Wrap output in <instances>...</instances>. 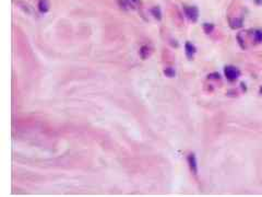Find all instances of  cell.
<instances>
[{
    "mask_svg": "<svg viewBox=\"0 0 262 197\" xmlns=\"http://www.w3.org/2000/svg\"><path fill=\"white\" fill-rule=\"evenodd\" d=\"M188 163H189V168L191 170V172L195 175L198 174V164H197V159H196V155L193 153H190L188 155Z\"/></svg>",
    "mask_w": 262,
    "mask_h": 197,
    "instance_id": "cell-3",
    "label": "cell"
},
{
    "mask_svg": "<svg viewBox=\"0 0 262 197\" xmlns=\"http://www.w3.org/2000/svg\"><path fill=\"white\" fill-rule=\"evenodd\" d=\"M184 10L186 16H188V19H190L192 22L197 21L198 16H199V11H198V9L196 7H185Z\"/></svg>",
    "mask_w": 262,
    "mask_h": 197,
    "instance_id": "cell-2",
    "label": "cell"
},
{
    "mask_svg": "<svg viewBox=\"0 0 262 197\" xmlns=\"http://www.w3.org/2000/svg\"><path fill=\"white\" fill-rule=\"evenodd\" d=\"M224 74H225L226 78L228 79L229 81H235V80L238 79L240 72H239L238 69L233 67V66H226L225 69H224Z\"/></svg>",
    "mask_w": 262,
    "mask_h": 197,
    "instance_id": "cell-1",
    "label": "cell"
},
{
    "mask_svg": "<svg viewBox=\"0 0 262 197\" xmlns=\"http://www.w3.org/2000/svg\"><path fill=\"white\" fill-rule=\"evenodd\" d=\"M185 50H186V55H187V57L189 58V59H192L197 49H196L195 45L191 44V43H189V42H187L186 43V45H185Z\"/></svg>",
    "mask_w": 262,
    "mask_h": 197,
    "instance_id": "cell-4",
    "label": "cell"
},
{
    "mask_svg": "<svg viewBox=\"0 0 262 197\" xmlns=\"http://www.w3.org/2000/svg\"><path fill=\"white\" fill-rule=\"evenodd\" d=\"M209 78L210 79H220V75L218 74H211V75H209Z\"/></svg>",
    "mask_w": 262,
    "mask_h": 197,
    "instance_id": "cell-12",
    "label": "cell"
},
{
    "mask_svg": "<svg viewBox=\"0 0 262 197\" xmlns=\"http://www.w3.org/2000/svg\"><path fill=\"white\" fill-rule=\"evenodd\" d=\"M152 13H153V16H155L156 19H157V20H161V18H162V14H161V10H160V9L157 8V7H155V8H153L152 9Z\"/></svg>",
    "mask_w": 262,
    "mask_h": 197,
    "instance_id": "cell-10",
    "label": "cell"
},
{
    "mask_svg": "<svg viewBox=\"0 0 262 197\" xmlns=\"http://www.w3.org/2000/svg\"><path fill=\"white\" fill-rule=\"evenodd\" d=\"M203 29H204V32L206 33V34H210L211 32L213 31V29H214V26H213L212 24L204 23V24H203Z\"/></svg>",
    "mask_w": 262,
    "mask_h": 197,
    "instance_id": "cell-9",
    "label": "cell"
},
{
    "mask_svg": "<svg viewBox=\"0 0 262 197\" xmlns=\"http://www.w3.org/2000/svg\"><path fill=\"white\" fill-rule=\"evenodd\" d=\"M149 50L150 49H149L148 46H143V47L140 49V56L143 58V59H145V58L150 55V52H149Z\"/></svg>",
    "mask_w": 262,
    "mask_h": 197,
    "instance_id": "cell-7",
    "label": "cell"
},
{
    "mask_svg": "<svg viewBox=\"0 0 262 197\" xmlns=\"http://www.w3.org/2000/svg\"><path fill=\"white\" fill-rule=\"evenodd\" d=\"M254 41L258 43H262V31L261 30H256L253 33Z\"/></svg>",
    "mask_w": 262,
    "mask_h": 197,
    "instance_id": "cell-6",
    "label": "cell"
},
{
    "mask_svg": "<svg viewBox=\"0 0 262 197\" xmlns=\"http://www.w3.org/2000/svg\"><path fill=\"white\" fill-rule=\"evenodd\" d=\"M231 25L234 29H237V27H240V26L242 25V21L236 19V20H234V21H231Z\"/></svg>",
    "mask_w": 262,
    "mask_h": 197,
    "instance_id": "cell-8",
    "label": "cell"
},
{
    "mask_svg": "<svg viewBox=\"0 0 262 197\" xmlns=\"http://www.w3.org/2000/svg\"><path fill=\"white\" fill-rule=\"evenodd\" d=\"M164 74L166 75L167 77H174L175 76V70L173 68H166L165 70H164Z\"/></svg>",
    "mask_w": 262,
    "mask_h": 197,
    "instance_id": "cell-11",
    "label": "cell"
},
{
    "mask_svg": "<svg viewBox=\"0 0 262 197\" xmlns=\"http://www.w3.org/2000/svg\"><path fill=\"white\" fill-rule=\"evenodd\" d=\"M38 8L41 10V12H47L48 9H49V3H48V0H39L38 2Z\"/></svg>",
    "mask_w": 262,
    "mask_h": 197,
    "instance_id": "cell-5",
    "label": "cell"
}]
</instances>
